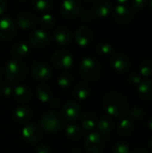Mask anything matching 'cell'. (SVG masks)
Instances as JSON below:
<instances>
[{
	"label": "cell",
	"instance_id": "6da1fadb",
	"mask_svg": "<svg viewBox=\"0 0 152 153\" xmlns=\"http://www.w3.org/2000/svg\"><path fill=\"white\" fill-rule=\"evenodd\" d=\"M103 107L111 117H124L129 110V101L124 94L110 91L103 98Z\"/></svg>",
	"mask_w": 152,
	"mask_h": 153
},
{
	"label": "cell",
	"instance_id": "7a4b0ae2",
	"mask_svg": "<svg viewBox=\"0 0 152 153\" xmlns=\"http://www.w3.org/2000/svg\"><path fill=\"white\" fill-rule=\"evenodd\" d=\"M80 74L86 82H92L98 81L101 76V65L93 57H85L80 64Z\"/></svg>",
	"mask_w": 152,
	"mask_h": 153
},
{
	"label": "cell",
	"instance_id": "3957f363",
	"mask_svg": "<svg viewBox=\"0 0 152 153\" xmlns=\"http://www.w3.org/2000/svg\"><path fill=\"white\" fill-rule=\"evenodd\" d=\"M39 124L41 128L47 134L59 133L64 127V120L55 111L45 112L39 119Z\"/></svg>",
	"mask_w": 152,
	"mask_h": 153
},
{
	"label": "cell",
	"instance_id": "277c9868",
	"mask_svg": "<svg viewBox=\"0 0 152 153\" xmlns=\"http://www.w3.org/2000/svg\"><path fill=\"white\" fill-rule=\"evenodd\" d=\"M6 78L10 82H19L27 75V67L20 60H11L5 66Z\"/></svg>",
	"mask_w": 152,
	"mask_h": 153
},
{
	"label": "cell",
	"instance_id": "5b68a950",
	"mask_svg": "<svg viewBox=\"0 0 152 153\" xmlns=\"http://www.w3.org/2000/svg\"><path fill=\"white\" fill-rule=\"evenodd\" d=\"M51 63L56 69H69L73 65V56L66 50H57L53 53L51 56Z\"/></svg>",
	"mask_w": 152,
	"mask_h": 153
},
{
	"label": "cell",
	"instance_id": "8992f818",
	"mask_svg": "<svg viewBox=\"0 0 152 153\" xmlns=\"http://www.w3.org/2000/svg\"><path fill=\"white\" fill-rule=\"evenodd\" d=\"M84 147L89 153H101L105 148V139L101 134L91 132L84 141Z\"/></svg>",
	"mask_w": 152,
	"mask_h": 153
},
{
	"label": "cell",
	"instance_id": "52a82bcc",
	"mask_svg": "<svg viewBox=\"0 0 152 153\" xmlns=\"http://www.w3.org/2000/svg\"><path fill=\"white\" fill-rule=\"evenodd\" d=\"M82 10V4L79 0H64L60 5L61 15L68 20L76 18Z\"/></svg>",
	"mask_w": 152,
	"mask_h": 153
},
{
	"label": "cell",
	"instance_id": "ba28073f",
	"mask_svg": "<svg viewBox=\"0 0 152 153\" xmlns=\"http://www.w3.org/2000/svg\"><path fill=\"white\" fill-rule=\"evenodd\" d=\"M51 40L50 35L44 30L39 29L32 31L28 38L29 44L37 48H42L49 45Z\"/></svg>",
	"mask_w": 152,
	"mask_h": 153
},
{
	"label": "cell",
	"instance_id": "9c48e42d",
	"mask_svg": "<svg viewBox=\"0 0 152 153\" xmlns=\"http://www.w3.org/2000/svg\"><path fill=\"white\" fill-rule=\"evenodd\" d=\"M22 135L26 143L30 144H36L40 141L42 133L37 125L34 123H30L23 126L22 130Z\"/></svg>",
	"mask_w": 152,
	"mask_h": 153
},
{
	"label": "cell",
	"instance_id": "30bf717a",
	"mask_svg": "<svg viewBox=\"0 0 152 153\" xmlns=\"http://www.w3.org/2000/svg\"><path fill=\"white\" fill-rule=\"evenodd\" d=\"M112 67L118 73H126L131 68L130 58L122 52H116L112 55L110 59Z\"/></svg>",
	"mask_w": 152,
	"mask_h": 153
},
{
	"label": "cell",
	"instance_id": "8fae6325",
	"mask_svg": "<svg viewBox=\"0 0 152 153\" xmlns=\"http://www.w3.org/2000/svg\"><path fill=\"white\" fill-rule=\"evenodd\" d=\"M114 17L117 22L121 24H128L133 21L134 17V12L133 9L128 5L118 4L115 8Z\"/></svg>",
	"mask_w": 152,
	"mask_h": 153
},
{
	"label": "cell",
	"instance_id": "7c38bea8",
	"mask_svg": "<svg viewBox=\"0 0 152 153\" xmlns=\"http://www.w3.org/2000/svg\"><path fill=\"white\" fill-rule=\"evenodd\" d=\"M31 74L34 79L39 82H45L51 78L52 71L49 65L43 62H35L31 66Z\"/></svg>",
	"mask_w": 152,
	"mask_h": 153
},
{
	"label": "cell",
	"instance_id": "4fadbf2b",
	"mask_svg": "<svg viewBox=\"0 0 152 153\" xmlns=\"http://www.w3.org/2000/svg\"><path fill=\"white\" fill-rule=\"evenodd\" d=\"M94 38V33L88 26H80L74 32V39L78 46L86 47L90 45Z\"/></svg>",
	"mask_w": 152,
	"mask_h": 153
},
{
	"label": "cell",
	"instance_id": "5bb4252c",
	"mask_svg": "<svg viewBox=\"0 0 152 153\" xmlns=\"http://www.w3.org/2000/svg\"><path fill=\"white\" fill-rule=\"evenodd\" d=\"M80 114H81V107L77 102L69 100L64 104L62 108V115L64 118L68 122L76 121L80 117Z\"/></svg>",
	"mask_w": 152,
	"mask_h": 153
},
{
	"label": "cell",
	"instance_id": "9a60e30c",
	"mask_svg": "<svg viewBox=\"0 0 152 153\" xmlns=\"http://www.w3.org/2000/svg\"><path fill=\"white\" fill-rule=\"evenodd\" d=\"M16 27L14 22L7 17L0 18V39H10L14 37Z\"/></svg>",
	"mask_w": 152,
	"mask_h": 153
},
{
	"label": "cell",
	"instance_id": "2e32d148",
	"mask_svg": "<svg viewBox=\"0 0 152 153\" xmlns=\"http://www.w3.org/2000/svg\"><path fill=\"white\" fill-rule=\"evenodd\" d=\"M16 22L22 30H30L37 23V17L30 12H22L17 16Z\"/></svg>",
	"mask_w": 152,
	"mask_h": 153
},
{
	"label": "cell",
	"instance_id": "e0dca14e",
	"mask_svg": "<svg viewBox=\"0 0 152 153\" xmlns=\"http://www.w3.org/2000/svg\"><path fill=\"white\" fill-rule=\"evenodd\" d=\"M12 116L15 122L19 124H23L28 122L31 118L32 110L30 108L27 106H19L13 109Z\"/></svg>",
	"mask_w": 152,
	"mask_h": 153
},
{
	"label": "cell",
	"instance_id": "ac0fdd59",
	"mask_svg": "<svg viewBox=\"0 0 152 153\" xmlns=\"http://www.w3.org/2000/svg\"><path fill=\"white\" fill-rule=\"evenodd\" d=\"M54 39H55V41L58 45L66 46V45L70 44V42L72 41L73 35H72L71 30L67 27L61 26L55 30Z\"/></svg>",
	"mask_w": 152,
	"mask_h": 153
},
{
	"label": "cell",
	"instance_id": "d6986e66",
	"mask_svg": "<svg viewBox=\"0 0 152 153\" xmlns=\"http://www.w3.org/2000/svg\"><path fill=\"white\" fill-rule=\"evenodd\" d=\"M98 117L92 112H85L81 117V124L82 128L87 132H92L98 125Z\"/></svg>",
	"mask_w": 152,
	"mask_h": 153
},
{
	"label": "cell",
	"instance_id": "ffe728a7",
	"mask_svg": "<svg viewBox=\"0 0 152 153\" xmlns=\"http://www.w3.org/2000/svg\"><path fill=\"white\" fill-rule=\"evenodd\" d=\"M112 11V4L108 0H99L95 3L92 12L98 17H106Z\"/></svg>",
	"mask_w": 152,
	"mask_h": 153
},
{
	"label": "cell",
	"instance_id": "44dd1931",
	"mask_svg": "<svg viewBox=\"0 0 152 153\" xmlns=\"http://www.w3.org/2000/svg\"><path fill=\"white\" fill-rule=\"evenodd\" d=\"M36 94L38 99L42 103H48L52 99V90L51 87L44 82L38 84L36 88Z\"/></svg>",
	"mask_w": 152,
	"mask_h": 153
},
{
	"label": "cell",
	"instance_id": "7402d4cb",
	"mask_svg": "<svg viewBox=\"0 0 152 153\" xmlns=\"http://www.w3.org/2000/svg\"><path fill=\"white\" fill-rule=\"evenodd\" d=\"M13 94L14 99L20 103H26L31 99V91L25 85H17L13 89Z\"/></svg>",
	"mask_w": 152,
	"mask_h": 153
},
{
	"label": "cell",
	"instance_id": "603a6c76",
	"mask_svg": "<svg viewBox=\"0 0 152 153\" xmlns=\"http://www.w3.org/2000/svg\"><path fill=\"white\" fill-rule=\"evenodd\" d=\"M138 93L140 98L144 101L152 100V81L144 80L138 85Z\"/></svg>",
	"mask_w": 152,
	"mask_h": 153
},
{
	"label": "cell",
	"instance_id": "cb8c5ba5",
	"mask_svg": "<svg viewBox=\"0 0 152 153\" xmlns=\"http://www.w3.org/2000/svg\"><path fill=\"white\" fill-rule=\"evenodd\" d=\"M90 95V88L86 82H79L73 89V96L78 101H83Z\"/></svg>",
	"mask_w": 152,
	"mask_h": 153
},
{
	"label": "cell",
	"instance_id": "d4e9b609",
	"mask_svg": "<svg viewBox=\"0 0 152 153\" xmlns=\"http://www.w3.org/2000/svg\"><path fill=\"white\" fill-rule=\"evenodd\" d=\"M133 130H134L133 124L132 120L129 118H126V117L122 118L120 122L118 123L117 131H118V134L123 137H129L130 135L133 134Z\"/></svg>",
	"mask_w": 152,
	"mask_h": 153
},
{
	"label": "cell",
	"instance_id": "484cf974",
	"mask_svg": "<svg viewBox=\"0 0 152 153\" xmlns=\"http://www.w3.org/2000/svg\"><path fill=\"white\" fill-rule=\"evenodd\" d=\"M99 133L101 134H108L112 132L114 128V122L109 117H102L97 125Z\"/></svg>",
	"mask_w": 152,
	"mask_h": 153
},
{
	"label": "cell",
	"instance_id": "4316f807",
	"mask_svg": "<svg viewBox=\"0 0 152 153\" xmlns=\"http://www.w3.org/2000/svg\"><path fill=\"white\" fill-rule=\"evenodd\" d=\"M65 134L73 141H78L83 137V130L81 126L75 124H70L65 127Z\"/></svg>",
	"mask_w": 152,
	"mask_h": 153
},
{
	"label": "cell",
	"instance_id": "83f0119b",
	"mask_svg": "<svg viewBox=\"0 0 152 153\" xmlns=\"http://www.w3.org/2000/svg\"><path fill=\"white\" fill-rule=\"evenodd\" d=\"M30 52V48L28 44L24 42H18L16 43L11 50L12 56L15 58H22L26 56Z\"/></svg>",
	"mask_w": 152,
	"mask_h": 153
},
{
	"label": "cell",
	"instance_id": "f1b7e54d",
	"mask_svg": "<svg viewBox=\"0 0 152 153\" xmlns=\"http://www.w3.org/2000/svg\"><path fill=\"white\" fill-rule=\"evenodd\" d=\"M32 5L39 13H47L53 8V0H32Z\"/></svg>",
	"mask_w": 152,
	"mask_h": 153
},
{
	"label": "cell",
	"instance_id": "f546056e",
	"mask_svg": "<svg viewBox=\"0 0 152 153\" xmlns=\"http://www.w3.org/2000/svg\"><path fill=\"white\" fill-rule=\"evenodd\" d=\"M73 82V76L69 72L62 73L57 78V85L62 89H68Z\"/></svg>",
	"mask_w": 152,
	"mask_h": 153
},
{
	"label": "cell",
	"instance_id": "4dcf8cb0",
	"mask_svg": "<svg viewBox=\"0 0 152 153\" xmlns=\"http://www.w3.org/2000/svg\"><path fill=\"white\" fill-rule=\"evenodd\" d=\"M38 23L43 28H52L56 24V19L52 14L46 13L39 17Z\"/></svg>",
	"mask_w": 152,
	"mask_h": 153
},
{
	"label": "cell",
	"instance_id": "1f68e13d",
	"mask_svg": "<svg viewBox=\"0 0 152 153\" xmlns=\"http://www.w3.org/2000/svg\"><path fill=\"white\" fill-rule=\"evenodd\" d=\"M140 74L144 77H149L152 75V60L145 59L139 65Z\"/></svg>",
	"mask_w": 152,
	"mask_h": 153
},
{
	"label": "cell",
	"instance_id": "d6a6232c",
	"mask_svg": "<svg viewBox=\"0 0 152 153\" xmlns=\"http://www.w3.org/2000/svg\"><path fill=\"white\" fill-rule=\"evenodd\" d=\"M96 52L101 56H108L114 52V47L108 43H100L96 47Z\"/></svg>",
	"mask_w": 152,
	"mask_h": 153
},
{
	"label": "cell",
	"instance_id": "836d02e7",
	"mask_svg": "<svg viewBox=\"0 0 152 153\" xmlns=\"http://www.w3.org/2000/svg\"><path fill=\"white\" fill-rule=\"evenodd\" d=\"M130 116L135 120H142L145 117V111L140 107H133L130 111Z\"/></svg>",
	"mask_w": 152,
	"mask_h": 153
},
{
	"label": "cell",
	"instance_id": "e575fe53",
	"mask_svg": "<svg viewBox=\"0 0 152 153\" xmlns=\"http://www.w3.org/2000/svg\"><path fill=\"white\" fill-rule=\"evenodd\" d=\"M113 153H130V150L125 143L118 142L113 147Z\"/></svg>",
	"mask_w": 152,
	"mask_h": 153
},
{
	"label": "cell",
	"instance_id": "d590c367",
	"mask_svg": "<svg viewBox=\"0 0 152 153\" xmlns=\"http://www.w3.org/2000/svg\"><path fill=\"white\" fill-rule=\"evenodd\" d=\"M0 93L4 97H10L13 94V88L11 84L7 82H4L0 86Z\"/></svg>",
	"mask_w": 152,
	"mask_h": 153
},
{
	"label": "cell",
	"instance_id": "8d00e7d4",
	"mask_svg": "<svg viewBox=\"0 0 152 153\" xmlns=\"http://www.w3.org/2000/svg\"><path fill=\"white\" fill-rule=\"evenodd\" d=\"M128 82L131 85H133V86L139 85L142 82L141 75L138 73H131L128 75Z\"/></svg>",
	"mask_w": 152,
	"mask_h": 153
},
{
	"label": "cell",
	"instance_id": "74e56055",
	"mask_svg": "<svg viewBox=\"0 0 152 153\" xmlns=\"http://www.w3.org/2000/svg\"><path fill=\"white\" fill-rule=\"evenodd\" d=\"M148 4V0H133V9L136 11H141L145 8Z\"/></svg>",
	"mask_w": 152,
	"mask_h": 153
},
{
	"label": "cell",
	"instance_id": "f35d334b",
	"mask_svg": "<svg viewBox=\"0 0 152 153\" xmlns=\"http://www.w3.org/2000/svg\"><path fill=\"white\" fill-rule=\"evenodd\" d=\"M82 20L85 22H91L94 19V13L93 12H90V10H86L82 13Z\"/></svg>",
	"mask_w": 152,
	"mask_h": 153
},
{
	"label": "cell",
	"instance_id": "ab89813d",
	"mask_svg": "<svg viewBox=\"0 0 152 153\" xmlns=\"http://www.w3.org/2000/svg\"><path fill=\"white\" fill-rule=\"evenodd\" d=\"M35 153H51V149L47 145H39L37 147Z\"/></svg>",
	"mask_w": 152,
	"mask_h": 153
},
{
	"label": "cell",
	"instance_id": "60d3db41",
	"mask_svg": "<svg viewBox=\"0 0 152 153\" xmlns=\"http://www.w3.org/2000/svg\"><path fill=\"white\" fill-rule=\"evenodd\" d=\"M6 6H7V4H6L5 0H0V16L4 13V12L6 10Z\"/></svg>",
	"mask_w": 152,
	"mask_h": 153
},
{
	"label": "cell",
	"instance_id": "b9f144b4",
	"mask_svg": "<svg viewBox=\"0 0 152 153\" xmlns=\"http://www.w3.org/2000/svg\"><path fill=\"white\" fill-rule=\"evenodd\" d=\"M132 153H148V152L142 148H136L132 152Z\"/></svg>",
	"mask_w": 152,
	"mask_h": 153
},
{
	"label": "cell",
	"instance_id": "7bdbcfd3",
	"mask_svg": "<svg viewBox=\"0 0 152 153\" xmlns=\"http://www.w3.org/2000/svg\"><path fill=\"white\" fill-rule=\"evenodd\" d=\"M148 127H149V129L152 132V117L149 119V121H148Z\"/></svg>",
	"mask_w": 152,
	"mask_h": 153
},
{
	"label": "cell",
	"instance_id": "ee69618b",
	"mask_svg": "<svg viewBox=\"0 0 152 153\" xmlns=\"http://www.w3.org/2000/svg\"><path fill=\"white\" fill-rule=\"evenodd\" d=\"M70 153H83L82 152V150L81 149H78V148H75V149H73V150H72V152Z\"/></svg>",
	"mask_w": 152,
	"mask_h": 153
},
{
	"label": "cell",
	"instance_id": "f6af8a7d",
	"mask_svg": "<svg viewBox=\"0 0 152 153\" xmlns=\"http://www.w3.org/2000/svg\"><path fill=\"white\" fill-rule=\"evenodd\" d=\"M116 1H117L120 4H125L126 2H128L129 0H116Z\"/></svg>",
	"mask_w": 152,
	"mask_h": 153
},
{
	"label": "cell",
	"instance_id": "bcb514c9",
	"mask_svg": "<svg viewBox=\"0 0 152 153\" xmlns=\"http://www.w3.org/2000/svg\"><path fill=\"white\" fill-rule=\"evenodd\" d=\"M149 148H150V151L152 152V137L151 139L150 140V142H149Z\"/></svg>",
	"mask_w": 152,
	"mask_h": 153
},
{
	"label": "cell",
	"instance_id": "7dc6e473",
	"mask_svg": "<svg viewBox=\"0 0 152 153\" xmlns=\"http://www.w3.org/2000/svg\"><path fill=\"white\" fill-rule=\"evenodd\" d=\"M148 4H149V7H150V9L152 11V0H149V1H148Z\"/></svg>",
	"mask_w": 152,
	"mask_h": 153
},
{
	"label": "cell",
	"instance_id": "c3c4849f",
	"mask_svg": "<svg viewBox=\"0 0 152 153\" xmlns=\"http://www.w3.org/2000/svg\"><path fill=\"white\" fill-rule=\"evenodd\" d=\"M2 79V70H1V67H0V81Z\"/></svg>",
	"mask_w": 152,
	"mask_h": 153
},
{
	"label": "cell",
	"instance_id": "681fc988",
	"mask_svg": "<svg viewBox=\"0 0 152 153\" xmlns=\"http://www.w3.org/2000/svg\"><path fill=\"white\" fill-rule=\"evenodd\" d=\"M84 1H87V2H94V1H97V0H84Z\"/></svg>",
	"mask_w": 152,
	"mask_h": 153
},
{
	"label": "cell",
	"instance_id": "f907efd6",
	"mask_svg": "<svg viewBox=\"0 0 152 153\" xmlns=\"http://www.w3.org/2000/svg\"><path fill=\"white\" fill-rule=\"evenodd\" d=\"M17 1H20V2H25V1H28V0H17Z\"/></svg>",
	"mask_w": 152,
	"mask_h": 153
}]
</instances>
